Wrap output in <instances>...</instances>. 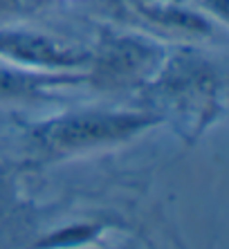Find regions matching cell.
Here are the masks:
<instances>
[{"instance_id": "7", "label": "cell", "mask_w": 229, "mask_h": 249, "mask_svg": "<svg viewBox=\"0 0 229 249\" xmlns=\"http://www.w3.org/2000/svg\"><path fill=\"white\" fill-rule=\"evenodd\" d=\"M113 227H124L119 222H113L110 218H90V220H75L70 225L57 227L54 231L43 233L29 243L25 249H79V247H88V245H95L97 238L101 233H106Z\"/></svg>"}, {"instance_id": "2", "label": "cell", "mask_w": 229, "mask_h": 249, "mask_svg": "<svg viewBox=\"0 0 229 249\" xmlns=\"http://www.w3.org/2000/svg\"><path fill=\"white\" fill-rule=\"evenodd\" d=\"M160 124L151 108H70L23 124L20 142L36 164H57L128 144Z\"/></svg>"}, {"instance_id": "6", "label": "cell", "mask_w": 229, "mask_h": 249, "mask_svg": "<svg viewBox=\"0 0 229 249\" xmlns=\"http://www.w3.org/2000/svg\"><path fill=\"white\" fill-rule=\"evenodd\" d=\"M86 86V72H40L0 61V101H47L61 90Z\"/></svg>"}, {"instance_id": "3", "label": "cell", "mask_w": 229, "mask_h": 249, "mask_svg": "<svg viewBox=\"0 0 229 249\" xmlns=\"http://www.w3.org/2000/svg\"><path fill=\"white\" fill-rule=\"evenodd\" d=\"M169 47L135 29L103 25L86 68V88L101 92H139L157 74Z\"/></svg>"}, {"instance_id": "8", "label": "cell", "mask_w": 229, "mask_h": 249, "mask_svg": "<svg viewBox=\"0 0 229 249\" xmlns=\"http://www.w3.org/2000/svg\"><path fill=\"white\" fill-rule=\"evenodd\" d=\"M52 0H0V25L25 23V18L45 9Z\"/></svg>"}, {"instance_id": "9", "label": "cell", "mask_w": 229, "mask_h": 249, "mask_svg": "<svg viewBox=\"0 0 229 249\" xmlns=\"http://www.w3.org/2000/svg\"><path fill=\"white\" fill-rule=\"evenodd\" d=\"M79 249H97V247H92V245H88V247H79Z\"/></svg>"}, {"instance_id": "1", "label": "cell", "mask_w": 229, "mask_h": 249, "mask_svg": "<svg viewBox=\"0 0 229 249\" xmlns=\"http://www.w3.org/2000/svg\"><path fill=\"white\" fill-rule=\"evenodd\" d=\"M144 108H151L180 130L187 144H195L227 108L223 68L195 47L166 52L157 74L139 90Z\"/></svg>"}, {"instance_id": "4", "label": "cell", "mask_w": 229, "mask_h": 249, "mask_svg": "<svg viewBox=\"0 0 229 249\" xmlns=\"http://www.w3.org/2000/svg\"><path fill=\"white\" fill-rule=\"evenodd\" d=\"M0 61L40 72H86L90 47L25 23H12L0 25Z\"/></svg>"}, {"instance_id": "5", "label": "cell", "mask_w": 229, "mask_h": 249, "mask_svg": "<svg viewBox=\"0 0 229 249\" xmlns=\"http://www.w3.org/2000/svg\"><path fill=\"white\" fill-rule=\"evenodd\" d=\"M146 23L162 32L198 41H225V25L202 12L193 0H128Z\"/></svg>"}]
</instances>
